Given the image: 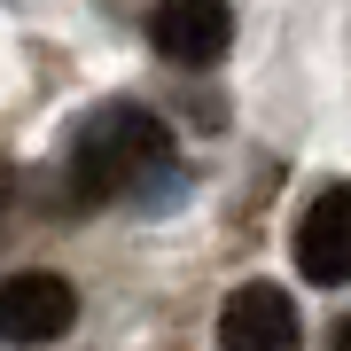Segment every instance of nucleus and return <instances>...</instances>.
<instances>
[{
	"instance_id": "20e7f679",
	"label": "nucleus",
	"mask_w": 351,
	"mask_h": 351,
	"mask_svg": "<svg viewBox=\"0 0 351 351\" xmlns=\"http://www.w3.org/2000/svg\"><path fill=\"white\" fill-rule=\"evenodd\" d=\"M297 274L313 289H343L351 281V180H328V188L304 203V219H297Z\"/></svg>"
},
{
	"instance_id": "39448f33",
	"label": "nucleus",
	"mask_w": 351,
	"mask_h": 351,
	"mask_svg": "<svg viewBox=\"0 0 351 351\" xmlns=\"http://www.w3.org/2000/svg\"><path fill=\"white\" fill-rule=\"evenodd\" d=\"M219 343L226 351H297V304L274 281H242L219 313Z\"/></svg>"
},
{
	"instance_id": "423d86ee",
	"label": "nucleus",
	"mask_w": 351,
	"mask_h": 351,
	"mask_svg": "<svg viewBox=\"0 0 351 351\" xmlns=\"http://www.w3.org/2000/svg\"><path fill=\"white\" fill-rule=\"evenodd\" d=\"M328 351H351V320H343V328H336V343H328Z\"/></svg>"
},
{
	"instance_id": "f03ea898",
	"label": "nucleus",
	"mask_w": 351,
	"mask_h": 351,
	"mask_svg": "<svg viewBox=\"0 0 351 351\" xmlns=\"http://www.w3.org/2000/svg\"><path fill=\"white\" fill-rule=\"evenodd\" d=\"M78 320V289L63 274H8L0 281V343L8 351H47Z\"/></svg>"
},
{
	"instance_id": "7ed1b4c3",
	"label": "nucleus",
	"mask_w": 351,
	"mask_h": 351,
	"mask_svg": "<svg viewBox=\"0 0 351 351\" xmlns=\"http://www.w3.org/2000/svg\"><path fill=\"white\" fill-rule=\"evenodd\" d=\"M149 47L180 71H203L234 47V8L226 0H156L149 16Z\"/></svg>"
},
{
	"instance_id": "f257e3e1",
	"label": "nucleus",
	"mask_w": 351,
	"mask_h": 351,
	"mask_svg": "<svg viewBox=\"0 0 351 351\" xmlns=\"http://www.w3.org/2000/svg\"><path fill=\"white\" fill-rule=\"evenodd\" d=\"M164 156H172L164 117H149L141 101H110V110H94L86 125H78L71 195H78V203H117V195H133Z\"/></svg>"
}]
</instances>
